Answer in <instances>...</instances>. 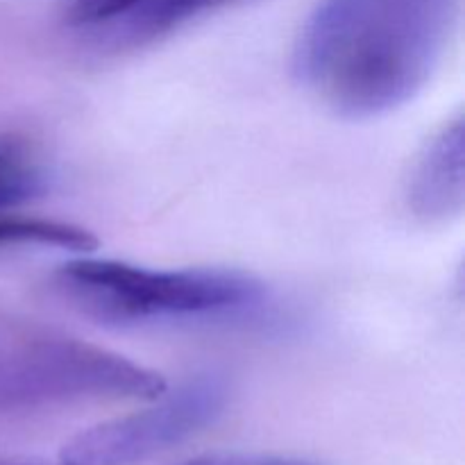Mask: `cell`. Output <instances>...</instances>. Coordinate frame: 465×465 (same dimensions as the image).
<instances>
[{"instance_id": "8", "label": "cell", "mask_w": 465, "mask_h": 465, "mask_svg": "<svg viewBox=\"0 0 465 465\" xmlns=\"http://www.w3.org/2000/svg\"><path fill=\"white\" fill-rule=\"evenodd\" d=\"M48 189V175L32 150L0 139V212L27 203Z\"/></svg>"}, {"instance_id": "1", "label": "cell", "mask_w": 465, "mask_h": 465, "mask_svg": "<svg viewBox=\"0 0 465 465\" xmlns=\"http://www.w3.org/2000/svg\"><path fill=\"white\" fill-rule=\"evenodd\" d=\"M454 0H322L300 35L295 77L345 118L409 103L439 66Z\"/></svg>"}, {"instance_id": "11", "label": "cell", "mask_w": 465, "mask_h": 465, "mask_svg": "<svg viewBox=\"0 0 465 465\" xmlns=\"http://www.w3.org/2000/svg\"><path fill=\"white\" fill-rule=\"evenodd\" d=\"M0 465H45V463L27 461V459H0Z\"/></svg>"}, {"instance_id": "6", "label": "cell", "mask_w": 465, "mask_h": 465, "mask_svg": "<svg viewBox=\"0 0 465 465\" xmlns=\"http://www.w3.org/2000/svg\"><path fill=\"white\" fill-rule=\"evenodd\" d=\"M225 3L230 0H141L136 7L116 18L121 25L114 30V41L116 45L150 44L189 23L198 14Z\"/></svg>"}, {"instance_id": "2", "label": "cell", "mask_w": 465, "mask_h": 465, "mask_svg": "<svg viewBox=\"0 0 465 465\" xmlns=\"http://www.w3.org/2000/svg\"><path fill=\"white\" fill-rule=\"evenodd\" d=\"M59 289L91 316L153 322L239 312L263 298L257 277L239 271H157L114 259H77L57 272Z\"/></svg>"}, {"instance_id": "9", "label": "cell", "mask_w": 465, "mask_h": 465, "mask_svg": "<svg viewBox=\"0 0 465 465\" xmlns=\"http://www.w3.org/2000/svg\"><path fill=\"white\" fill-rule=\"evenodd\" d=\"M141 0H71L68 21L75 25H104L136 7Z\"/></svg>"}, {"instance_id": "5", "label": "cell", "mask_w": 465, "mask_h": 465, "mask_svg": "<svg viewBox=\"0 0 465 465\" xmlns=\"http://www.w3.org/2000/svg\"><path fill=\"white\" fill-rule=\"evenodd\" d=\"M409 209L425 223H445L465 204V130L454 118L427 143L407 189Z\"/></svg>"}, {"instance_id": "4", "label": "cell", "mask_w": 465, "mask_h": 465, "mask_svg": "<svg viewBox=\"0 0 465 465\" xmlns=\"http://www.w3.org/2000/svg\"><path fill=\"white\" fill-rule=\"evenodd\" d=\"M227 384L218 377L186 381L153 407L82 431L64 445L59 465H136L203 431L223 413Z\"/></svg>"}, {"instance_id": "10", "label": "cell", "mask_w": 465, "mask_h": 465, "mask_svg": "<svg viewBox=\"0 0 465 465\" xmlns=\"http://www.w3.org/2000/svg\"><path fill=\"white\" fill-rule=\"evenodd\" d=\"M182 465H313L298 459L284 457H263V454H212V457H200Z\"/></svg>"}, {"instance_id": "7", "label": "cell", "mask_w": 465, "mask_h": 465, "mask_svg": "<svg viewBox=\"0 0 465 465\" xmlns=\"http://www.w3.org/2000/svg\"><path fill=\"white\" fill-rule=\"evenodd\" d=\"M18 245L91 252L98 245V239L84 227L71 225V223L0 213V248H18Z\"/></svg>"}, {"instance_id": "3", "label": "cell", "mask_w": 465, "mask_h": 465, "mask_svg": "<svg viewBox=\"0 0 465 465\" xmlns=\"http://www.w3.org/2000/svg\"><path fill=\"white\" fill-rule=\"evenodd\" d=\"M157 371L73 339H41L0 361V416L86 400H157Z\"/></svg>"}]
</instances>
